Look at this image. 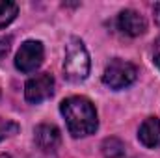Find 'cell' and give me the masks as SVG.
I'll return each instance as SVG.
<instances>
[{
  "mask_svg": "<svg viewBox=\"0 0 160 158\" xmlns=\"http://www.w3.org/2000/svg\"><path fill=\"white\" fill-rule=\"evenodd\" d=\"M36 145L39 147L41 151L45 153H54L58 147H60V141H62V134H60V128L56 125H48V123H41L36 126Z\"/></svg>",
  "mask_w": 160,
  "mask_h": 158,
  "instance_id": "52a82bcc",
  "label": "cell"
},
{
  "mask_svg": "<svg viewBox=\"0 0 160 158\" xmlns=\"http://www.w3.org/2000/svg\"><path fill=\"white\" fill-rule=\"evenodd\" d=\"M136 77H138L136 65H132L130 62L116 58L106 65L104 75H102V82L110 89H125L136 80Z\"/></svg>",
  "mask_w": 160,
  "mask_h": 158,
  "instance_id": "3957f363",
  "label": "cell"
},
{
  "mask_svg": "<svg viewBox=\"0 0 160 158\" xmlns=\"http://www.w3.org/2000/svg\"><path fill=\"white\" fill-rule=\"evenodd\" d=\"M45 58V48L41 41H24L15 56V67L21 73H32L43 63Z\"/></svg>",
  "mask_w": 160,
  "mask_h": 158,
  "instance_id": "277c9868",
  "label": "cell"
},
{
  "mask_svg": "<svg viewBox=\"0 0 160 158\" xmlns=\"http://www.w3.org/2000/svg\"><path fill=\"white\" fill-rule=\"evenodd\" d=\"M153 13H155V21H157V24L160 26V2L153 6Z\"/></svg>",
  "mask_w": 160,
  "mask_h": 158,
  "instance_id": "5bb4252c",
  "label": "cell"
},
{
  "mask_svg": "<svg viewBox=\"0 0 160 158\" xmlns=\"http://www.w3.org/2000/svg\"><path fill=\"white\" fill-rule=\"evenodd\" d=\"M89 54L80 37H71L65 47V60H63V75L71 82H82L89 75Z\"/></svg>",
  "mask_w": 160,
  "mask_h": 158,
  "instance_id": "7a4b0ae2",
  "label": "cell"
},
{
  "mask_svg": "<svg viewBox=\"0 0 160 158\" xmlns=\"http://www.w3.org/2000/svg\"><path fill=\"white\" fill-rule=\"evenodd\" d=\"M11 36H0V60L9 52V48H11Z\"/></svg>",
  "mask_w": 160,
  "mask_h": 158,
  "instance_id": "7c38bea8",
  "label": "cell"
},
{
  "mask_svg": "<svg viewBox=\"0 0 160 158\" xmlns=\"http://www.w3.org/2000/svg\"><path fill=\"white\" fill-rule=\"evenodd\" d=\"M118 28L125 36L130 37H138L142 34H145L147 30V21L143 19V15H140L134 9H123L118 17Z\"/></svg>",
  "mask_w": 160,
  "mask_h": 158,
  "instance_id": "8992f818",
  "label": "cell"
},
{
  "mask_svg": "<svg viewBox=\"0 0 160 158\" xmlns=\"http://www.w3.org/2000/svg\"><path fill=\"white\" fill-rule=\"evenodd\" d=\"M101 151H102V155L106 158H125V155H127L125 143L121 141L119 138H114V136L112 138H106L102 141Z\"/></svg>",
  "mask_w": 160,
  "mask_h": 158,
  "instance_id": "9c48e42d",
  "label": "cell"
},
{
  "mask_svg": "<svg viewBox=\"0 0 160 158\" xmlns=\"http://www.w3.org/2000/svg\"><path fill=\"white\" fill-rule=\"evenodd\" d=\"M19 13V6L15 2H8V0H0V30L6 28L9 22L15 21Z\"/></svg>",
  "mask_w": 160,
  "mask_h": 158,
  "instance_id": "30bf717a",
  "label": "cell"
},
{
  "mask_svg": "<svg viewBox=\"0 0 160 158\" xmlns=\"http://www.w3.org/2000/svg\"><path fill=\"white\" fill-rule=\"evenodd\" d=\"M0 158H11L9 155H0Z\"/></svg>",
  "mask_w": 160,
  "mask_h": 158,
  "instance_id": "9a60e30c",
  "label": "cell"
},
{
  "mask_svg": "<svg viewBox=\"0 0 160 158\" xmlns=\"http://www.w3.org/2000/svg\"><path fill=\"white\" fill-rule=\"evenodd\" d=\"M54 93V78L50 73H39L26 80L24 84V99L32 104H39L52 97Z\"/></svg>",
  "mask_w": 160,
  "mask_h": 158,
  "instance_id": "5b68a950",
  "label": "cell"
},
{
  "mask_svg": "<svg viewBox=\"0 0 160 158\" xmlns=\"http://www.w3.org/2000/svg\"><path fill=\"white\" fill-rule=\"evenodd\" d=\"M138 140L142 141V145H145L147 149H155L160 145V119L158 117H147L140 130H138Z\"/></svg>",
  "mask_w": 160,
  "mask_h": 158,
  "instance_id": "ba28073f",
  "label": "cell"
},
{
  "mask_svg": "<svg viewBox=\"0 0 160 158\" xmlns=\"http://www.w3.org/2000/svg\"><path fill=\"white\" fill-rule=\"evenodd\" d=\"M17 132H19V125L15 121L0 117V141L9 138V136H13V134H17Z\"/></svg>",
  "mask_w": 160,
  "mask_h": 158,
  "instance_id": "8fae6325",
  "label": "cell"
},
{
  "mask_svg": "<svg viewBox=\"0 0 160 158\" xmlns=\"http://www.w3.org/2000/svg\"><path fill=\"white\" fill-rule=\"evenodd\" d=\"M153 60L157 63V67L160 69V37L155 41V50H153Z\"/></svg>",
  "mask_w": 160,
  "mask_h": 158,
  "instance_id": "4fadbf2b",
  "label": "cell"
},
{
  "mask_svg": "<svg viewBox=\"0 0 160 158\" xmlns=\"http://www.w3.org/2000/svg\"><path fill=\"white\" fill-rule=\"evenodd\" d=\"M60 112L65 119L67 130L73 138H86V136L93 134L99 126L97 110H95L93 102L86 97L75 95V97L62 101Z\"/></svg>",
  "mask_w": 160,
  "mask_h": 158,
  "instance_id": "6da1fadb",
  "label": "cell"
}]
</instances>
